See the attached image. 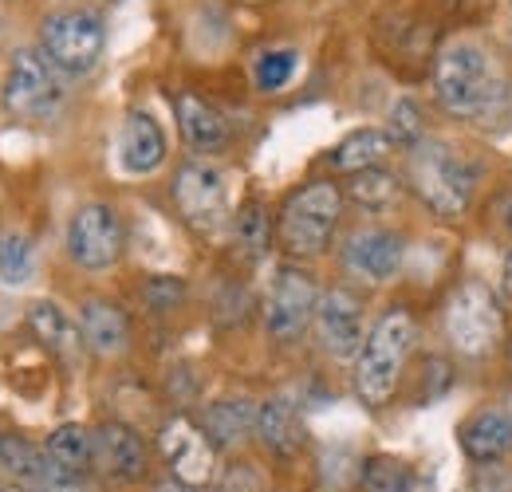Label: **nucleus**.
Masks as SVG:
<instances>
[{
    "label": "nucleus",
    "mask_w": 512,
    "mask_h": 492,
    "mask_svg": "<svg viewBox=\"0 0 512 492\" xmlns=\"http://www.w3.org/2000/svg\"><path fill=\"white\" fill-rule=\"evenodd\" d=\"M434 83H438V99L446 103V111L477 119L489 111L505 107V83L493 71L489 56L473 44H453L438 56L434 67Z\"/></svg>",
    "instance_id": "nucleus-1"
},
{
    "label": "nucleus",
    "mask_w": 512,
    "mask_h": 492,
    "mask_svg": "<svg viewBox=\"0 0 512 492\" xmlns=\"http://www.w3.org/2000/svg\"><path fill=\"white\" fill-rule=\"evenodd\" d=\"M410 343H414V319L406 311H386L375 323V331L367 335L363 355H359V370H355V390H359L363 402L383 406L394 394Z\"/></svg>",
    "instance_id": "nucleus-2"
},
{
    "label": "nucleus",
    "mask_w": 512,
    "mask_h": 492,
    "mask_svg": "<svg viewBox=\"0 0 512 492\" xmlns=\"http://www.w3.org/2000/svg\"><path fill=\"white\" fill-rule=\"evenodd\" d=\"M410 178L414 189L422 193V201L442 213V217H457L469 209L473 197V170L449 150L446 142H418L410 154Z\"/></svg>",
    "instance_id": "nucleus-3"
},
{
    "label": "nucleus",
    "mask_w": 512,
    "mask_h": 492,
    "mask_svg": "<svg viewBox=\"0 0 512 492\" xmlns=\"http://www.w3.org/2000/svg\"><path fill=\"white\" fill-rule=\"evenodd\" d=\"M343 209V193L331 182H312L304 185L280 213V241L296 256H316L323 252L335 221Z\"/></svg>",
    "instance_id": "nucleus-4"
},
{
    "label": "nucleus",
    "mask_w": 512,
    "mask_h": 492,
    "mask_svg": "<svg viewBox=\"0 0 512 492\" xmlns=\"http://www.w3.org/2000/svg\"><path fill=\"white\" fill-rule=\"evenodd\" d=\"M64 103V83L40 52H16L4 79V107L20 119H52Z\"/></svg>",
    "instance_id": "nucleus-5"
},
{
    "label": "nucleus",
    "mask_w": 512,
    "mask_h": 492,
    "mask_svg": "<svg viewBox=\"0 0 512 492\" xmlns=\"http://www.w3.org/2000/svg\"><path fill=\"white\" fill-rule=\"evenodd\" d=\"M446 327H449L453 347H457L461 355L481 359V355H489V351L501 343V335H505V315H501L493 292H489L485 284H465V288L453 296V304H449Z\"/></svg>",
    "instance_id": "nucleus-6"
},
{
    "label": "nucleus",
    "mask_w": 512,
    "mask_h": 492,
    "mask_svg": "<svg viewBox=\"0 0 512 492\" xmlns=\"http://www.w3.org/2000/svg\"><path fill=\"white\" fill-rule=\"evenodd\" d=\"M174 197H178L182 217L197 233H217L229 221V178L217 166H205V162L182 166L174 182Z\"/></svg>",
    "instance_id": "nucleus-7"
},
{
    "label": "nucleus",
    "mask_w": 512,
    "mask_h": 492,
    "mask_svg": "<svg viewBox=\"0 0 512 492\" xmlns=\"http://www.w3.org/2000/svg\"><path fill=\"white\" fill-rule=\"evenodd\" d=\"M44 52L71 75L95 67L103 52V24L91 12H56L44 20Z\"/></svg>",
    "instance_id": "nucleus-8"
},
{
    "label": "nucleus",
    "mask_w": 512,
    "mask_h": 492,
    "mask_svg": "<svg viewBox=\"0 0 512 492\" xmlns=\"http://www.w3.org/2000/svg\"><path fill=\"white\" fill-rule=\"evenodd\" d=\"M67 248L83 268H107L123 252V225L111 205H83L71 217Z\"/></svg>",
    "instance_id": "nucleus-9"
},
{
    "label": "nucleus",
    "mask_w": 512,
    "mask_h": 492,
    "mask_svg": "<svg viewBox=\"0 0 512 492\" xmlns=\"http://www.w3.org/2000/svg\"><path fill=\"white\" fill-rule=\"evenodd\" d=\"M316 308H320L316 284H312L304 272L284 268V272L276 276L272 292H268V308H264L268 331H272L276 339H296V335L308 327V319H312Z\"/></svg>",
    "instance_id": "nucleus-10"
},
{
    "label": "nucleus",
    "mask_w": 512,
    "mask_h": 492,
    "mask_svg": "<svg viewBox=\"0 0 512 492\" xmlns=\"http://www.w3.org/2000/svg\"><path fill=\"white\" fill-rule=\"evenodd\" d=\"M316 319H320L323 347H327L331 355H339V359L355 355V351L367 343V335H363V311L355 304V296L343 292V288H331L327 296H320Z\"/></svg>",
    "instance_id": "nucleus-11"
},
{
    "label": "nucleus",
    "mask_w": 512,
    "mask_h": 492,
    "mask_svg": "<svg viewBox=\"0 0 512 492\" xmlns=\"http://www.w3.org/2000/svg\"><path fill=\"white\" fill-rule=\"evenodd\" d=\"M162 453L170 457V469L182 485H205L213 477V453L209 441L193 430L190 422H170L162 433Z\"/></svg>",
    "instance_id": "nucleus-12"
},
{
    "label": "nucleus",
    "mask_w": 512,
    "mask_h": 492,
    "mask_svg": "<svg viewBox=\"0 0 512 492\" xmlns=\"http://www.w3.org/2000/svg\"><path fill=\"white\" fill-rule=\"evenodd\" d=\"M343 260H347V268H351L355 276H363V280H371V284H383V280H390V276L398 272V264H402V241H398L394 233H386V229L355 233V237L347 241Z\"/></svg>",
    "instance_id": "nucleus-13"
},
{
    "label": "nucleus",
    "mask_w": 512,
    "mask_h": 492,
    "mask_svg": "<svg viewBox=\"0 0 512 492\" xmlns=\"http://www.w3.org/2000/svg\"><path fill=\"white\" fill-rule=\"evenodd\" d=\"M95 461L119 481H138L146 473V445L134 430L111 422L95 430Z\"/></svg>",
    "instance_id": "nucleus-14"
},
{
    "label": "nucleus",
    "mask_w": 512,
    "mask_h": 492,
    "mask_svg": "<svg viewBox=\"0 0 512 492\" xmlns=\"http://www.w3.org/2000/svg\"><path fill=\"white\" fill-rule=\"evenodd\" d=\"M119 154H123V170L127 174H150L162 158H166V134L146 111H134L123 123L119 138Z\"/></svg>",
    "instance_id": "nucleus-15"
},
{
    "label": "nucleus",
    "mask_w": 512,
    "mask_h": 492,
    "mask_svg": "<svg viewBox=\"0 0 512 492\" xmlns=\"http://www.w3.org/2000/svg\"><path fill=\"white\" fill-rule=\"evenodd\" d=\"M512 445V422L501 410H481L465 422L461 430V449L473 461H501Z\"/></svg>",
    "instance_id": "nucleus-16"
},
{
    "label": "nucleus",
    "mask_w": 512,
    "mask_h": 492,
    "mask_svg": "<svg viewBox=\"0 0 512 492\" xmlns=\"http://www.w3.org/2000/svg\"><path fill=\"white\" fill-rule=\"evenodd\" d=\"M79 335L91 343V351L119 355L130 339L127 315L115 304H107V300H87L83 304V319H79Z\"/></svg>",
    "instance_id": "nucleus-17"
},
{
    "label": "nucleus",
    "mask_w": 512,
    "mask_h": 492,
    "mask_svg": "<svg viewBox=\"0 0 512 492\" xmlns=\"http://www.w3.org/2000/svg\"><path fill=\"white\" fill-rule=\"evenodd\" d=\"M178 123H182V134L193 150L201 154H213V150H225L229 142V123L197 95H182L178 99Z\"/></svg>",
    "instance_id": "nucleus-18"
},
{
    "label": "nucleus",
    "mask_w": 512,
    "mask_h": 492,
    "mask_svg": "<svg viewBox=\"0 0 512 492\" xmlns=\"http://www.w3.org/2000/svg\"><path fill=\"white\" fill-rule=\"evenodd\" d=\"M256 430L264 437V445L268 449H276V453H292L296 445H300V414H296V406L288 402V398H272V402H264L260 410H256Z\"/></svg>",
    "instance_id": "nucleus-19"
},
{
    "label": "nucleus",
    "mask_w": 512,
    "mask_h": 492,
    "mask_svg": "<svg viewBox=\"0 0 512 492\" xmlns=\"http://www.w3.org/2000/svg\"><path fill=\"white\" fill-rule=\"evenodd\" d=\"M256 426V410L241 398H225V402H213L205 410V437L221 449L245 441V433Z\"/></svg>",
    "instance_id": "nucleus-20"
},
{
    "label": "nucleus",
    "mask_w": 512,
    "mask_h": 492,
    "mask_svg": "<svg viewBox=\"0 0 512 492\" xmlns=\"http://www.w3.org/2000/svg\"><path fill=\"white\" fill-rule=\"evenodd\" d=\"M48 461H56L60 469L83 477L91 469V461H95V437L83 426H60L48 437Z\"/></svg>",
    "instance_id": "nucleus-21"
},
{
    "label": "nucleus",
    "mask_w": 512,
    "mask_h": 492,
    "mask_svg": "<svg viewBox=\"0 0 512 492\" xmlns=\"http://www.w3.org/2000/svg\"><path fill=\"white\" fill-rule=\"evenodd\" d=\"M383 154H386V134L367 126V130H355L351 138H343V146L331 154V166L335 170H347V174H359V170H371Z\"/></svg>",
    "instance_id": "nucleus-22"
},
{
    "label": "nucleus",
    "mask_w": 512,
    "mask_h": 492,
    "mask_svg": "<svg viewBox=\"0 0 512 492\" xmlns=\"http://www.w3.org/2000/svg\"><path fill=\"white\" fill-rule=\"evenodd\" d=\"M28 323H32V331L40 335V343H48V347H52V351H60V355H71V351H75V343L83 339V335H75V327L67 323L64 311L56 308V304H48V300L32 304Z\"/></svg>",
    "instance_id": "nucleus-23"
},
{
    "label": "nucleus",
    "mask_w": 512,
    "mask_h": 492,
    "mask_svg": "<svg viewBox=\"0 0 512 492\" xmlns=\"http://www.w3.org/2000/svg\"><path fill=\"white\" fill-rule=\"evenodd\" d=\"M351 197H355L363 209L383 213V209L394 205V197H398V182H394V174L371 166V170H359V174L351 178Z\"/></svg>",
    "instance_id": "nucleus-24"
},
{
    "label": "nucleus",
    "mask_w": 512,
    "mask_h": 492,
    "mask_svg": "<svg viewBox=\"0 0 512 492\" xmlns=\"http://www.w3.org/2000/svg\"><path fill=\"white\" fill-rule=\"evenodd\" d=\"M44 461H48V453H40L32 441H24V437H16V433L0 437V465H4L12 477L36 481V477L44 473Z\"/></svg>",
    "instance_id": "nucleus-25"
},
{
    "label": "nucleus",
    "mask_w": 512,
    "mask_h": 492,
    "mask_svg": "<svg viewBox=\"0 0 512 492\" xmlns=\"http://www.w3.org/2000/svg\"><path fill=\"white\" fill-rule=\"evenodd\" d=\"M32 272H36V256H32V245L24 241V237H0V280L8 284V288H20V284H28L32 280Z\"/></svg>",
    "instance_id": "nucleus-26"
},
{
    "label": "nucleus",
    "mask_w": 512,
    "mask_h": 492,
    "mask_svg": "<svg viewBox=\"0 0 512 492\" xmlns=\"http://www.w3.org/2000/svg\"><path fill=\"white\" fill-rule=\"evenodd\" d=\"M414 477L394 457H371L363 465V492H410Z\"/></svg>",
    "instance_id": "nucleus-27"
},
{
    "label": "nucleus",
    "mask_w": 512,
    "mask_h": 492,
    "mask_svg": "<svg viewBox=\"0 0 512 492\" xmlns=\"http://www.w3.org/2000/svg\"><path fill=\"white\" fill-rule=\"evenodd\" d=\"M296 71V52H264L256 60V87L260 91H280Z\"/></svg>",
    "instance_id": "nucleus-28"
},
{
    "label": "nucleus",
    "mask_w": 512,
    "mask_h": 492,
    "mask_svg": "<svg viewBox=\"0 0 512 492\" xmlns=\"http://www.w3.org/2000/svg\"><path fill=\"white\" fill-rule=\"evenodd\" d=\"M390 138L402 146H418L422 142V115L414 99H398L390 111Z\"/></svg>",
    "instance_id": "nucleus-29"
},
{
    "label": "nucleus",
    "mask_w": 512,
    "mask_h": 492,
    "mask_svg": "<svg viewBox=\"0 0 512 492\" xmlns=\"http://www.w3.org/2000/svg\"><path fill=\"white\" fill-rule=\"evenodd\" d=\"M237 241L249 256H260L268 248V217L260 209H245L237 221Z\"/></svg>",
    "instance_id": "nucleus-30"
},
{
    "label": "nucleus",
    "mask_w": 512,
    "mask_h": 492,
    "mask_svg": "<svg viewBox=\"0 0 512 492\" xmlns=\"http://www.w3.org/2000/svg\"><path fill=\"white\" fill-rule=\"evenodd\" d=\"M32 492H83L79 477L60 469L56 461H44V473L32 481Z\"/></svg>",
    "instance_id": "nucleus-31"
},
{
    "label": "nucleus",
    "mask_w": 512,
    "mask_h": 492,
    "mask_svg": "<svg viewBox=\"0 0 512 492\" xmlns=\"http://www.w3.org/2000/svg\"><path fill=\"white\" fill-rule=\"evenodd\" d=\"M473 492H512V477L501 461H481L473 473Z\"/></svg>",
    "instance_id": "nucleus-32"
},
{
    "label": "nucleus",
    "mask_w": 512,
    "mask_h": 492,
    "mask_svg": "<svg viewBox=\"0 0 512 492\" xmlns=\"http://www.w3.org/2000/svg\"><path fill=\"white\" fill-rule=\"evenodd\" d=\"M146 300H150V308H158V311L174 308V304L182 300V284H178V280H150V284H146Z\"/></svg>",
    "instance_id": "nucleus-33"
},
{
    "label": "nucleus",
    "mask_w": 512,
    "mask_h": 492,
    "mask_svg": "<svg viewBox=\"0 0 512 492\" xmlns=\"http://www.w3.org/2000/svg\"><path fill=\"white\" fill-rule=\"evenodd\" d=\"M505 209H501V217H505V225L512 229V193H505V201H501Z\"/></svg>",
    "instance_id": "nucleus-34"
},
{
    "label": "nucleus",
    "mask_w": 512,
    "mask_h": 492,
    "mask_svg": "<svg viewBox=\"0 0 512 492\" xmlns=\"http://www.w3.org/2000/svg\"><path fill=\"white\" fill-rule=\"evenodd\" d=\"M158 492H190V485H182V481H166Z\"/></svg>",
    "instance_id": "nucleus-35"
},
{
    "label": "nucleus",
    "mask_w": 512,
    "mask_h": 492,
    "mask_svg": "<svg viewBox=\"0 0 512 492\" xmlns=\"http://www.w3.org/2000/svg\"><path fill=\"white\" fill-rule=\"evenodd\" d=\"M505 292L512 296V252H509V260H505Z\"/></svg>",
    "instance_id": "nucleus-36"
},
{
    "label": "nucleus",
    "mask_w": 512,
    "mask_h": 492,
    "mask_svg": "<svg viewBox=\"0 0 512 492\" xmlns=\"http://www.w3.org/2000/svg\"><path fill=\"white\" fill-rule=\"evenodd\" d=\"M0 492H28V489H20V485H4Z\"/></svg>",
    "instance_id": "nucleus-37"
}]
</instances>
